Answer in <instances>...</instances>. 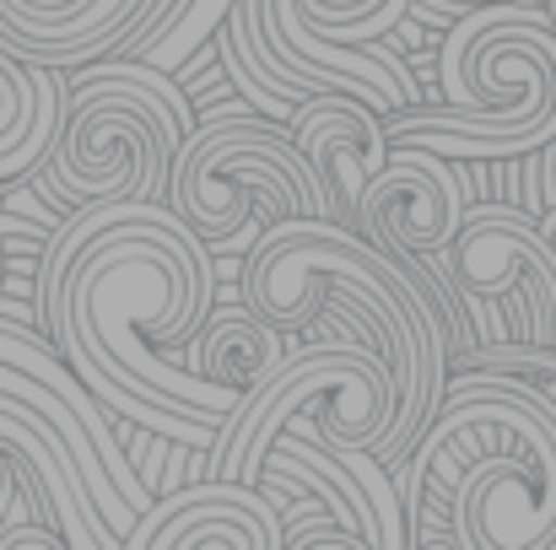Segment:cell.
Segmentation results:
<instances>
[{"mask_svg": "<svg viewBox=\"0 0 556 550\" xmlns=\"http://www.w3.org/2000/svg\"><path fill=\"white\" fill-rule=\"evenodd\" d=\"M60 136L43 157V183L65 205L87 200H163L168 168L194 130V114L152 60L76 65Z\"/></svg>", "mask_w": 556, "mask_h": 550, "instance_id": "obj_5", "label": "cell"}, {"mask_svg": "<svg viewBox=\"0 0 556 550\" xmlns=\"http://www.w3.org/2000/svg\"><path fill=\"white\" fill-rule=\"evenodd\" d=\"M71 103V76L54 65H27L0 49V183L43 168Z\"/></svg>", "mask_w": 556, "mask_h": 550, "instance_id": "obj_13", "label": "cell"}, {"mask_svg": "<svg viewBox=\"0 0 556 550\" xmlns=\"http://www.w3.org/2000/svg\"><path fill=\"white\" fill-rule=\"evenodd\" d=\"M211 303V243L168 200H87L54 227L38 265L43 330L71 372L103 410L185 448H211L243 405L238 388L179 357Z\"/></svg>", "mask_w": 556, "mask_h": 550, "instance_id": "obj_1", "label": "cell"}, {"mask_svg": "<svg viewBox=\"0 0 556 550\" xmlns=\"http://www.w3.org/2000/svg\"><path fill=\"white\" fill-rule=\"evenodd\" d=\"M432 5H448V11H470V5H486V0H432Z\"/></svg>", "mask_w": 556, "mask_h": 550, "instance_id": "obj_17", "label": "cell"}, {"mask_svg": "<svg viewBox=\"0 0 556 550\" xmlns=\"http://www.w3.org/2000/svg\"><path fill=\"white\" fill-rule=\"evenodd\" d=\"M546 16H552V27H556V0H552V11H546Z\"/></svg>", "mask_w": 556, "mask_h": 550, "instance_id": "obj_18", "label": "cell"}, {"mask_svg": "<svg viewBox=\"0 0 556 550\" xmlns=\"http://www.w3.org/2000/svg\"><path fill=\"white\" fill-rule=\"evenodd\" d=\"M287 130H292L298 152L314 163L325 194H330V221L357 227L363 189L389 157L383 114L372 103H363V98H352V92H314V98L292 103Z\"/></svg>", "mask_w": 556, "mask_h": 550, "instance_id": "obj_11", "label": "cell"}, {"mask_svg": "<svg viewBox=\"0 0 556 550\" xmlns=\"http://www.w3.org/2000/svg\"><path fill=\"white\" fill-rule=\"evenodd\" d=\"M443 103L383 114L389 141L465 157H530L556 141V27L525 5H470L438 54Z\"/></svg>", "mask_w": 556, "mask_h": 550, "instance_id": "obj_3", "label": "cell"}, {"mask_svg": "<svg viewBox=\"0 0 556 550\" xmlns=\"http://www.w3.org/2000/svg\"><path fill=\"white\" fill-rule=\"evenodd\" d=\"M130 550H287L281 502L249 481H200L163 502H152L136 529L125 535Z\"/></svg>", "mask_w": 556, "mask_h": 550, "instance_id": "obj_10", "label": "cell"}, {"mask_svg": "<svg viewBox=\"0 0 556 550\" xmlns=\"http://www.w3.org/2000/svg\"><path fill=\"white\" fill-rule=\"evenodd\" d=\"M0 276H5V254H0Z\"/></svg>", "mask_w": 556, "mask_h": 550, "instance_id": "obj_19", "label": "cell"}, {"mask_svg": "<svg viewBox=\"0 0 556 550\" xmlns=\"http://www.w3.org/2000/svg\"><path fill=\"white\" fill-rule=\"evenodd\" d=\"M454 297H492L508 308L519 346L556 351V254L541 221L519 205H470L454 238L432 254Z\"/></svg>", "mask_w": 556, "mask_h": 550, "instance_id": "obj_8", "label": "cell"}, {"mask_svg": "<svg viewBox=\"0 0 556 550\" xmlns=\"http://www.w3.org/2000/svg\"><path fill=\"white\" fill-rule=\"evenodd\" d=\"M287 362V335L276 324H265L254 308H232L200 324L194 346H189V367H200L205 378L238 388L243 399Z\"/></svg>", "mask_w": 556, "mask_h": 550, "instance_id": "obj_14", "label": "cell"}, {"mask_svg": "<svg viewBox=\"0 0 556 550\" xmlns=\"http://www.w3.org/2000/svg\"><path fill=\"white\" fill-rule=\"evenodd\" d=\"M541 232H546V243H552V254H556V210H546V216H541Z\"/></svg>", "mask_w": 556, "mask_h": 550, "instance_id": "obj_16", "label": "cell"}, {"mask_svg": "<svg viewBox=\"0 0 556 550\" xmlns=\"http://www.w3.org/2000/svg\"><path fill=\"white\" fill-rule=\"evenodd\" d=\"M394 410H400L394 367L368 341H314L308 351H287V362L238 405V415L222 421L216 443L205 448V464L222 481L254 486L276 432H303L330 448L383 453Z\"/></svg>", "mask_w": 556, "mask_h": 550, "instance_id": "obj_6", "label": "cell"}, {"mask_svg": "<svg viewBox=\"0 0 556 550\" xmlns=\"http://www.w3.org/2000/svg\"><path fill=\"white\" fill-rule=\"evenodd\" d=\"M394 491L410 546L556 550V405L519 372L459 367Z\"/></svg>", "mask_w": 556, "mask_h": 550, "instance_id": "obj_2", "label": "cell"}, {"mask_svg": "<svg viewBox=\"0 0 556 550\" xmlns=\"http://www.w3.org/2000/svg\"><path fill=\"white\" fill-rule=\"evenodd\" d=\"M152 0H0V49L27 65L76 71L114 54Z\"/></svg>", "mask_w": 556, "mask_h": 550, "instance_id": "obj_12", "label": "cell"}, {"mask_svg": "<svg viewBox=\"0 0 556 550\" xmlns=\"http://www.w3.org/2000/svg\"><path fill=\"white\" fill-rule=\"evenodd\" d=\"M459 367H497V372H519L530 378L546 399L556 405V351L546 346H476Z\"/></svg>", "mask_w": 556, "mask_h": 550, "instance_id": "obj_15", "label": "cell"}, {"mask_svg": "<svg viewBox=\"0 0 556 550\" xmlns=\"http://www.w3.org/2000/svg\"><path fill=\"white\" fill-rule=\"evenodd\" d=\"M194 238L227 248L243 227L281 216H330V194L314 163L298 152L287 125H265L254 114H211L185 136L168 194H163Z\"/></svg>", "mask_w": 556, "mask_h": 550, "instance_id": "obj_7", "label": "cell"}, {"mask_svg": "<svg viewBox=\"0 0 556 550\" xmlns=\"http://www.w3.org/2000/svg\"><path fill=\"white\" fill-rule=\"evenodd\" d=\"M410 0H232L222 27L227 76L276 119H292L298 98L352 92L378 114L416 103L410 71L372 38L405 16Z\"/></svg>", "mask_w": 556, "mask_h": 550, "instance_id": "obj_4", "label": "cell"}, {"mask_svg": "<svg viewBox=\"0 0 556 550\" xmlns=\"http://www.w3.org/2000/svg\"><path fill=\"white\" fill-rule=\"evenodd\" d=\"M465 210H470V189L459 179L454 157L400 141V146H389L383 168L363 189L357 232H368L378 248H389L394 259L421 270V259H432L454 238Z\"/></svg>", "mask_w": 556, "mask_h": 550, "instance_id": "obj_9", "label": "cell"}]
</instances>
